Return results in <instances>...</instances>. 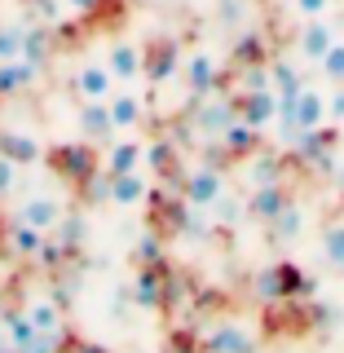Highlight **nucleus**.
<instances>
[{
	"mask_svg": "<svg viewBox=\"0 0 344 353\" xmlns=\"http://www.w3.org/2000/svg\"><path fill=\"white\" fill-rule=\"evenodd\" d=\"M225 194V172L221 168H194L185 176V203L190 208H212Z\"/></svg>",
	"mask_w": 344,
	"mask_h": 353,
	"instance_id": "nucleus-4",
	"label": "nucleus"
},
{
	"mask_svg": "<svg viewBox=\"0 0 344 353\" xmlns=\"http://www.w3.org/2000/svg\"><path fill=\"white\" fill-rule=\"evenodd\" d=\"M9 58H22V36L0 27V62H9Z\"/></svg>",
	"mask_w": 344,
	"mask_h": 353,
	"instance_id": "nucleus-28",
	"label": "nucleus"
},
{
	"mask_svg": "<svg viewBox=\"0 0 344 353\" xmlns=\"http://www.w3.org/2000/svg\"><path fill=\"white\" fill-rule=\"evenodd\" d=\"M336 40H340V36H336V27H331L327 18H309L305 31H301V40H296V49H301L305 62H323L327 49H331Z\"/></svg>",
	"mask_w": 344,
	"mask_h": 353,
	"instance_id": "nucleus-8",
	"label": "nucleus"
},
{
	"mask_svg": "<svg viewBox=\"0 0 344 353\" xmlns=\"http://www.w3.org/2000/svg\"><path fill=\"white\" fill-rule=\"evenodd\" d=\"M0 154H9L14 163H36L40 159V141L22 137V132H0Z\"/></svg>",
	"mask_w": 344,
	"mask_h": 353,
	"instance_id": "nucleus-18",
	"label": "nucleus"
},
{
	"mask_svg": "<svg viewBox=\"0 0 344 353\" xmlns=\"http://www.w3.org/2000/svg\"><path fill=\"white\" fill-rule=\"evenodd\" d=\"M323 256L336 265V270H344V221H331L323 230Z\"/></svg>",
	"mask_w": 344,
	"mask_h": 353,
	"instance_id": "nucleus-23",
	"label": "nucleus"
},
{
	"mask_svg": "<svg viewBox=\"0 0 344 353\" xmlns=\"http://www.w3.org/2000/svg\"><path fill=\"white\" fill-rule=\"evenodd\" d=\"M279 172H283L279 154H261L256 163H247V176H252V185H274V181H279Z\"/></svg>",
	"mask_w": 344,
	"mask_h": 353,
	"instance_id": "nucleus-24",
	"label": "nucleus"
},
{
	"mask_svg": "<svg viewBox=\"0 0 344 353\" xmlns=\"http://www.w3.org/2000/svg\"><path fill=\"white\" fill-rule=\"evenodd\" d=\"M181 71H185V84H190L194 97H208V93L216 88V80H221V62H216L208 49H194L190 62H185Z\"/></svg>",
	"mask_w": 344,
	"mask_h": 353,
	"instance_id": "nucleus-6",
	"label": "nucleus"
},
{
	"mask_svg": "<svg viewBox=\"0 0 344 353\" xmlns=\"http://www.w3.org/2000/svg\"><path fill=\"white\" fill-rule=\"evenodd\" d=\"M137 261H141V265H154V261H159V239H154V234H146V239H141V248H137Z\"/></svg>",
	"mask_w": 344,
	"mask_h": 353,
	"instance_id": "nucleus-32",
	"label": "nucleus"
},
{
	"mask_svg": "<svg viewBox=\"0 0 344 353\" xmlns=\"http://www.w3.org/2000/svg\"><path fill=\"white\" fill-rule=\"evenodd\" d=\"M221 141H225L230 154H252V150H256V128L243 124V119H234V124L221 132Z\"/></svg>",
	"mask_w": 344,
	"mask_h": 353,
	"instance_id": "nucleus-21",
	"label": "nucleus"
},
{
	"mask_svg": "<svg viewBox=\"0 0 344 353\" xmlns=\"http://www.w3.org/2000/svg\"><path fill=\"white\" fill-rule=\"evenodd\" d=\"M75 93H80V102H106V97L115 93L110 66L106 62H84L80 71H75Z\"/></svg>",
	"mask_w": 344,
	"mask_h": 353,
	"instance_id": "nucleus-5",
	"label": "nucleus"
},
{
	"mask_svg": "<svg viewBox=\"0 0 344 353\" xmlns=\"http://www.w3.org/2000/svg\"><path fill=\"white\" fill-rule=\"evenodd\" d=\"M292 5H296V14H301V18L309 22V18H327L331 0H292Z\"/></svg>",
	"mask_w": 344,
	"mask_h": 353,
	"instance_id": "nucleus-29",
	"label": "nucleus"
},
{
	"mask_svg": "<svg viewBox=\"0 0 344 353\" xmlns=\"http://www.w3.org/2000/svg\"><path fill=\"white\" fill-rule=\"evenodd\" d=\"M106 106H110V124H115V132H132L141 124V115H146V102H141L137 93H110Z\"/></svg>",
	"mask_w": 344,
	"mask_h": 353,
	"instance_id": "nucleus-12",
	"label": "nucleus"
},
{
	"mask_svg": "<svg viewBox=\"0 0 344 353\" xmlns=\"http://www.w3.org/2000/svg\"><path fill=\"white\" fill-rule=\"evenodd\" d=\"M14 172H18V163L9 159V154H0V194L14 190Z\"/></svg>",
	"mask_w": 344,
	"mask_h": 353,
	"instance_id": "nucleus-31",
	"label": "nucleus"
},
{
	"mask_svg": "<svg viewBox=\"0 0 344 353\" xmlns=\"http://www.w3.org/2000/svg\"><path fill=\"white\" fill-rule=\"evenodd\" d=\"M296 230H301V212H296V208H292V203H287V208H283V212H279V216H274V234H279V239H292V234H296Z\"/></svg>",
	"mask_w": 344,
	"mask_h": 353,
	"instance_id": "nucleus-27",
	"label": "nucleus"
},
{
	"mask_svg": "<svg viewBox=\"0 0 344 353\" xmlns=\"http://www.w3.org/2000/svg\"><path fill=\"white\" fill-rule=\"evenodd\" d=\"M327 119L331 124H344V84H336V93L327 97Z\"/></svg>",
	"mask_w": 344,
	"mask_h": 353,
	"instance_id": "nucleus-30",
	"label": "nucleus"
},
{
	"mask_svg": "<svg viewBox=\"0 0 344 353\" xmlns=\"http://www.w3.org/2000/svg\"><path fill=\"white\" fill-rule=\"evenodd\" d=\"M283 208H287V194L279 190V181H274V185H256V194H252L247 212L256 216V221H274Z\"/></svg>",
	"mask_w": 344,
	"mask_h": 353,
	"instance_id": "nucleus-16",
	"label": "nucleus"
},
{
	"mask_svg": "<svg viewBox=\"0 0 344 353\" xmlns=\"http://www.w3.org/2000/svg\"><path fill=\"white\" fill-rule=\"evenodd\" d=\"M270 80H274L270 88H274L279 97H296V93L305 88V75L296 71L292 62H274V66H270Z\"/></svg>",
	"mask_w": 344,
	"mask_h": 353,
	"instance_id": "nucleus-19",
	"label": "nucleus"
},
{
	"mask_svg": "<svg viewBox=\"0 0 344 353\" xmlns=\"http://www.w3.org/2000/svg\"><path fill=\"white\" fill-rule=\"evenodd\" d=\"M234 110H239V119L243 124H252V128H265V124H274V119H279V93H274V88H247V93L239 97L234 102Z\"/></svg>",
	"mask_w": 344,
	"mask_h": 353,
	"instance_id": "nucleus-3",
	"label": "nucleus"
},
{
	"mask_svg": "<svg viewBox=\"0 0 344 353\" xmlns=\"http://www.w3.org/2000/svg\"><path fill=\"white\" fill-rule=\"evenodd\" d=\"M80 132L84 141H110V132H115V124H110V106L106 102H84L80 106Z\"/></svg>",
	"mask_w": 344,
	"mask_h": 353,
	"instance_id": "nucleus-14",
	"label": "nucleus"
},
{
	"mask_svg": "<svg viewBox=\"0 0 344 353\" xmlns=\"http://www.w3.org/2000/svg\"><path fill=\"white\" fill-rule=\"evenodd\" d=\"M9 248L18 252V256H40V248H44V230H31V225H14V234H9Z\"/></svg>",
	"mask_w": 344,
	"mask_h": 353,
	"instance_id": "nucleus-22",
	"label": "nucleus"
},
{
	"mask_svg": "<svg viewBox=\"0 0 344 353\" xmlns=\"http://www.w3.org/2000/svg\"><path fill=\"white\" fill-rule=\"evenodd\" d=\"M176 71H181V49H176V40L159 36V40L141 44V75H146L150 84H163V80H172Z\"/></svg>",
	"mask_w": 344,
	"mask_h": 353,
	"instance_id": "nucleus-2",
	"label": "nucleus"
},
{
	"mask_svg": "<svg viewBox=\"0 0 344 353\" xmlns=\"http://www.w3.org/2000/svg\"><path fill=\"white\" fill-rule=\"evenodd\" d=\"M71 14H93V9H102V0H62Z\"/></svg>",
	"mask_w": 344,
	"mask_h": 353,
	"instance_id": "nucleus-33",
	"label": "nucleus"
},
{
	"mask_svg": "<svg viewBox=\"0 0 344 353\" xmlns=\"http://www.w3.org/2000/svg\"><path fill=\"white\" fill-rule=\"evenodd\" d=\"M49 159H53V168L66 172V181H75V185H84L88 176L102 168V154L93 150V141H71V146H58Z\"/></svg>",
	"mask_w": 344,
	"mask_h": 353,
	"instance_id": "nucleus-1",
	"label": "nucleus"
},
{
	"mask_svg": "<svg viewBox=\"0 0 344 353\" xmlns=\"http://www.w3.org/2000/svg\"><path fill=\"white\" fill-rule=\"evenodd\" d=\"M110 203H115V208H137V203H146V176H141V172H119V176H110Z\"/></svg>",
	"mask_w": 344,
	"mask_h": 353,
	"instance_id": "nucleus-15",
	"label": "nucleus"
},
{
	"mask_svg": "<svg viewBox=\"0 0 344 353\" xmlns=\"http://www.w3.org/2000/svg\"><path fill=\"white\" fill-rule=\"evenodd\" d=\"M239 119V110H234V102H208V106H199V128L203 132H225L230 124Z\"/></svg>",
	"mask_w": 344,
	"mask_h": 353,
	"instance_id": "nucleus-17",
	"label": "nucleus"
},
{
	"mask_svg": "<svg viewBox=\"0 0 344 353\" xmlns=\"http://www.w3.org/2000/svg\"><path fill=\"white\" fill-rule=\"evenodd\" d=\"M27 318H31V327L44 331V336H58L62 331V314H58V305L53 301H31L27 305Z\"/></svg>",
	"mask_w": 344,
	"mask_h": 353,
	"instance_id": "nucleus-20",
	"label": "nucleus"
},
{
	"mask_svg": "<svg viewBox=\"0 0 344 353\" xmlns=\"http://www.w3.org/2000/svg\"><path fill=\"white\" fill-rule=\"evenodd\" d=\"M18 221L31 225V230H53L62 221V203L53 194H36V199H27V203L18 208Z\"/></svg>",
	"mask_w": 344,
	"mask_h": 353,
	"instance_id": "nucleus-11",
	"label": "nucleus"
},
{
	"mask_svg": "<svg viewBox=\"0 0 344 353\" xmlns=\"http://www.w3.org/2000/svg\"><path fill=\"white\" fill-rule=\"evenodd\" d=\"M36 75H40V66L27 62V58L0 62V97H14V93H22V88H31V84H36Z\"/></svg>",
	"mask_w": 344,
	"mask_h": 353,
	"instance_id": "nucleus-13",
	"label": "nucleus"
},
{
	"mask_svg": "<svg viewBox=\"0 0 344 353\" xmlns=\"http://www.w3.org/2000/svg\"><path fill=\"white\" fill-rule=\"evenodd\" d=\"M203 353H256V340H252L239 323H221V327L208 331Z\"/></svg>",
	"mask_w": 344,
	"mask_h": 353,
	"instance_id": "nucleus-10",
	"label": "nucleus"
},
{
	"mask_svg": "<svg viewBox=\"0 0 344 353\" xmlns=\"http://www.w3.org/2000/svg\"><path fill=\"white\" fill-rule=\"evenodd\" d=\"M141 154H146V146H141V141L115 137V141H106V150H102V168H106L110 176H119V172H141Z\"/></svg>",
	"mask_w": 344,
	"mask_h": 353,
	"instance_id": "nucleus-7",
	"label": "nucleus"
},
{
	"mask_svg": "<svg viewBox=\"0 0 344 353\" xmlns=\"http://www.w3.org/2000/svg\"><path fill=\"white\" fill-rule=\"evenodd\" d=\"M318 66H323V75H327L331 84H344V40L331 44V49H327V58L318 62Z\"/></svg>",
	"mask_w": 344,
	"mask_h": 353,
	"instance_id": "nucleus-26",
	"label": "nucleus"
},
{
	"mask_svg": "<svg viewBox=\"0 0 344 353\" xmlns=\"http://www.w3.org/2000/svg\"><path fill=\"white\" fill-rule=\"evenodd\" d=\"M106 66H110V75H115V84L141 80V49L132 40H115L106 49Z\"/></svg>",
	"mask_w": 344,
	"mask_h": 353,
	"instance_id": "nucleus-9",
	"label": "nucleus"
},
{
	"mask_svg": "<svg viewBox=\"0 0 344 353\" xmlns=\"http://www.w3.org/2000/svg\"><path fill=\"white\" fill-rule=\"evenodd\" d=\"M199 5H203V0H199Z\"/></svg>",
	"mask_w": 344,
	"mask_h": 353,
	"instance_id": "nucleus-34",
	"label": "nucleus"
},
{
	"mask_svg": "<svg viewBox=\"0 0 344 353\" xmlns=\"http://www.w3.org/2000/svg\"><path fill=\"white\" fill-rule=\"evenodd\" d=\"M137 305H146V309L159 305V274H154V265H146L137 274Z\"/></svg>",
	"mask_w": 344,
	"mask_h": 353,
	"instance_id": "nucleus-25",
	"label": "nucleus"
}]
</instances>
